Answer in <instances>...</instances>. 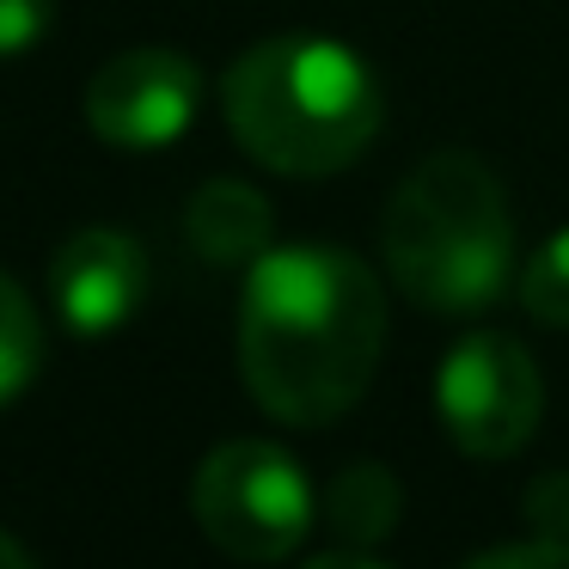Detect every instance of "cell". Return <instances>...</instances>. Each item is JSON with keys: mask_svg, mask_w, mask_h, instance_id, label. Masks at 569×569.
<instances>
[{"mask_svg": "<svg viewBox=\"0 0 569 569\" xmlns=\"http://www.w3.org/2000/svg\"><path fill=\"white\" fill-rule=\"evenodd\" d=\"M386 295L343 246H270L239 300V373L288 429L349 417L380 373Z\"/></svg>", "mask_w": 569, "mask_h": 569, "instance_id": "6da1fadb", "label": "cell"}, {"mask_svg": "<svg viewBox=\"0 0 569 569\" xmlns=\"http://www.w3.org/2000/svg\"><path fill=\"white\" fill-rule=\"evenodd\" d=\"M233 141L282 178H331L380 136V80L337 38H263L227 68Z\"/></svg>", "mask_w": 569, "mask_h": 569, "instance_id": "7a4b0ae2", "label": "cell"}, {"mask_svg": "<svg viewBox=\"0 0 569 569\" xmlns=\"http://www.w3.org/2000/svg\"><path fill=\"white\" fill-rule=\"evenodd\" d=\"M380 251L405 300L471 319L515 288V214L478 153H429L386 202Z\"/></svg>", "mask_w": 569, "mask_h": 569, "instance_id": "3957f363", "label": "cell"}, {"mask_svg": "<svg viewBox=\"0 0 569 569\" xmlns=\"http://www.w3.org/2000/svg\"><path fill=\"white\" fill-rule=\"evenodd\" d=\"M190 508L214 551L239 557V563H276V557L300 551L312 515H319L312 478L276 441H221L197 466Z\"/></svg>", "mask_w": 569, "mask_h": 569, "instance_id": "277c9868", "label": "cell"}, {"mask_svg": "<svg viewBox=\"0 0 569 569\" xmlns=\"http://www.w3.org/2000/svg\"><path fill=\"white\" fill-rule=\"evenodd\" d=\"M435 405L459 453L508 459L532 441L545 417V380L532 356L502 331H471L447 349L435 373Z\"/></svg>", "mask_w": 569, "mask_h": 569, "instance_id": "5b68a950", "label": "cell"}, {"mask_svg": "<svg viewBox=\"0 0 569 569\" xmlns=\"http://www.w3.org/2000/svg\"><path fill=\"white\" fill-rule=\"evenodd\" d=\"M202 111V74L178 50H123L87 80V123L123 153H160L190 136Z\"/></svg>", "mask_w": 569, "mask_h": 569, "instance_id": "8992f818", "label": "cell"}, {"mask_svg": "<svg viewBox=\"0 0 569 569\" xmlns=\"http://www.w3.org/2000/svg\"><path fill=\"white\" fill-rule=\"evenodd\" d=\"M50 300L74 337H111L148 300V251L117 227H80L50 258Z\"/></svg>", "mask_w": 569, "mask_h": 569, "instance_id": "52a82bcc", "label": "cell"}, {"mask_svg": "<svg viewBox=\"0 0 569 569\" xmlns=\"http://www.w3.org/2000/svg\"><path fill=\"white\" fill-rule=\"evenodd\" d=\"M270 202L263 190L239 184V178H209V184L190 197L184 209V239L202 263L214 270H239V263H258L270 251Z\"/></svg>", "mask_w": 569, "mask_h": 569, "instance_id": "ba28073f", "label": "cell"}, {"mask_svg": "<svg viewBox=\"0 0 569 569\" xmlns=\"http://www.w3.org/2000/svg\"><path fill=\"white\" fill-rule=\"evenodd\" d=\"M38 361H43V325L31 312L26 288L0 270V410L38 380Z\"/></svg>", "mask_w": 569, "mask_h": 569, "instance_id": "9c48e42d", "label": "cell"}, {"mask_svg": "<svg viewBox=\"0 0 569 569\" xmlns=\"http://www.w3.org/2000/svg\"><path fill=\"white\" fill-rule=\"evenodd\" d=\"M392 515H398V490H392V478H386L380 466H356V471L337 478L331 520L343 527L349 545H380L386 527H392Z\"/></svg>", "mask_w": 569, "mask_h": 569, "instance_id": "30bf717a", "label": "cell"}, {"mask_svg": "<svg viewBox=\"0 0 569 569\" xmlns=\"http://www.w3.org/2000/svg\"><path fill=\"white\" fill-rule=\"evenodd\" d=\"M520 307L551 331H569V227L551 233L520 270Z\"/></svg>", "mask_w": 569, "mask_h": 569, "instance_id": "8fae6325", "label": "cell"}, {"mask_svg": "<svg viewBox=\"0 0 569 569\" xmlns=\"http://www.w3.org/2000/svg\"><path fill=\"white\" fill-rule=\"evenodd\" d=\"M56 26V0H0V62L38 50Z\"/></svg>", "mask_w": 569, "mask_h": 569, "instance_id": "7c38bea8", "label": "cell"}, {"mask_svg": "<svg viewBox=\"0 0 569 569\" xmlns=\"http://www.w3.org/2000/svg\"><path fill=\"white\" fill-rule=\"evenodd\" d=\"M527 520H532V532H539V539L569 545V471H551V478L532 483Z\"/></svg>", "mask_w": 569, "mask_h": 569, "instance_id": "4fadbf2b", "label": "cell"}, {"mask_svg": "<svg viewBox=\"0 0 569 569\" xmlns=\"http://www.w3.org/2000/svg\"><path fill=\"white\" fill-rule=\"evenodd\" d=\"M466 569H569V545L557 539H527V545H490Z\"/></svg>", "mask_w": 569, "mask_h": 569, "instance_id": "5bb4252c", "label": "cell"}, {"mask_svg": "<svg viewBox=\"0 0 569 569\" xmlns=\"http://www.w3.org/2000/svg\"><path fill=\"white\" fill-rule=\"evenodd\" d=\"M307 569H386L368 545H337V551H319Z\"/></svg>", "mask_w": 569, "mask_h": 569, "instance_id": "9a60e30c", "label": "cell"}, {"mask_svg": "<svg viewBox=\"0 0 569 569\" xmlns=\"http://www.w3.org/2000/svg\"><path fill=\"white\" fill-rule=\"evenodd\" d=\"M0 569H38V563H31V551L13 539V532H0Z\"/></svg>", "mask_w": 569, "mask_h": 569, "instance_id": "2e32d148", "label": "cell"}]
</instances>
